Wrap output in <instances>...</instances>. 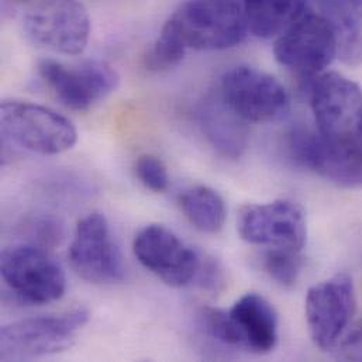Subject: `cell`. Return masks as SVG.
<instances>
[{
    "mask_svg": "<svg viewBox=\"0 0 362 362\" xmlns=\"http://www.w3.org/2000/svg\"><path fill=\"white\" fill-rule=\"evenodd\" d=\"M183 214L193 227L203 233H217L223 228L227 209L221 194L209 186H193L180 196Z\"/></svg>",
    "mask_w": 362,
    "mask_h": 362,
    "instance_id": "d6986e66",
    "label": "cell"
},
{
    "mask_svg": "<svg viewBox=\"0 0 362 362\" xmlns=\"http://www.w3.org/2000/svg\"><path fill=\"white\" fill-rule=\"evenodd\" d=\"M10 1H13L16 4H28V3H33L34 0H10Z\"/></svg>",
    "mask_w": 362,
    "mask_h": 362,
    "instance_id": "484cf974",
    "label": "cell"
},
{
    "mask_svg": "<svg viewBox=\"0 0 362 362\" xmlns=\"http://www.w3.org/2000/svg\"><path fill=\"white\" fill-rule=\"evenodd\" d=\"M24 31L38 47L79 55L90 37V17L81 0H38L24 17Z\"/></svg>",
    "mask_w": 362,
    "mask_h": 362,
    "instance_id": "8992f818",
    "label": "cell"
},
{
    "mask_svg": "<svg viewBox=\"0 0 362 362\" xmlns=\"http://www.w3.org/2000/svg\"><path fill=\"white\" fill-rule=\"evenodd\" d=\"M196 282H199V285L206 291H221V288L224 286V274L218 262H216L213 258H204Z\"/></svg>",
    "mask_w": 362,
    "mask_h": 362,
    "instance_id": "d4e9b609",
    "label": "cell"
},
{
    "mask_svg": "<svg viewBox=\"0 0 362 362\" xmlns=\"http://www.w3.org/2000/svg\"><path fill=\"white\" fill-rule=\"evenodd\" d=\"M310 106L317 132L329 141L360 146L362 90L337 72L323 74L310 86Z\"/></svg>",
    "mask_w": 362,
    "mask_h": 362,
    "instance_id": "277c9868",
    "label": "cell"
},
{
    "mask_svg": "<svg viewBox=\"0 0 362 362\" xmlns=\"http://www.w3.org/2000/svg\"><path fill=\"white\" fill-rule=\"evenodd\" d=\"M218 95L247 123L276 122L288 113L291 105L289 95L278 79L247 65L223 75Z\"/></svg>",
    "mask_w": 362,
    "mask_h": 362,
    "instance_id": "52a82bcc",
    "label": "cell"
},
{
    "mask_svg": "<svg viewBox=\"0 0 362 362\" xmlns=\"http://www.w3.org/2000/svg\"><path fill=\"white\" fill-rule=\"evenodd\" d=\"M274 55L282 66L298 75H319L337 57L330 23L323 14L305 13L278 37Z\"/></svg>",
    "mask_w": 362,
    "mask_h": 362,
    "instance_id": "8fae6325",
    "label": "cell"
},
{
    "mask_svg": "<svg viewBox=\"0 0 362 362\" xmlns=\"http://www.w3.org/2000/svg\"><path fill=\"white\" fill-rule=\"evenodd\" d=\"M202 326L206 333L224 346L241 347L237 330L230 319L228 312L218 309H203L200 313Z\"/></svg>",
    "mask_w": 362,
    "mask_h": 362,
    "instance_id": "7402d4cb",
    "label": "cell"
},
{
    "mask_svg": "<svg viewBox=\"0 0 362 362\" xmlns=\"http://www.w3.org/2000/svg\"><path fill=\"white\" fill-rule=\"evenodd\" d=\"M1 278L24 303L48 305L65 293L64 269L41 247L18 244L7 247L0 258Z\"/></svg>",
    "mask_w": 362,
    "mask_h": 362,
    "instance_id": "5b68a950",
    "label": "cell"
},
{
    "mask_svg": "<svg viewBox=\"0 0 362 362\" xmlns=\"http://www.w3.org/2000/svg\"><path fill=\"white\" fill-rule=\"evenodd\" d=\"M134 171L139 181L153 192L161 193L170 186V175L165 164L151 154L140 156L136 161Z\"/></svg>",
    "mask_w": 362,
    "mask_h": 362,
    "instance_id": "603a6c76",
    "label": "cell"
},
{
    "mask_svg": "<svg viewBox=\"0 0 362 362\" xmlns=\"http://www.w3.org/2000/svg\"><path fill=\"white\" fill-rule=\"evenodd\" d=\"M38 74L54 96L68 109L86 112L106 99L119 85L116 69L103 61H85L65 65L54 59H42Z\"/></svg>",
    "mask_w": 362,
    "mask_h": 362,
    "instance_id": "ba28073f",
    "label": "cell"
},
{
    "mask_svg": "<svg viewBox=\"0 0 362 362\" xmlns=\"http://www.w3.org/2000/svg\"><path fill=\"white\" fill-rule=\"evenodd\" d=\"M360 147H361V150H362V132H361V137H360Z\"/></svg>",
    "mask_w": 362,
    "mask_h": 362,
    "instance_id": "4316f807",
    "label": "cell"
},
{
    "mask_svg": "<svg viewBox=\"0 0 362 362\" xmlns=\"http://www.w3.org/2000/svg\"><path fill=\"white\" fill-rule=\"evenodd\" d=\"M186 47L181 40L163 27L158 38L144 57V66L151 72H165L180 65L186 54Z\"/></svg>",
    "mask_w": 362,
    "mask_h": 362,
    "instance_id": "ffe728a7",
    "label": "cell"
},
{
    "mask_svg": "<svg viewBox=\"0 0 362 362\" xmlns=\"http://www.w3.org/2000/svg\"><path fill=\"white\" fill-rule=\"evenodd\" d=\"M88 320L89 313L76 309L6 325L0 332V358L27 361L62 353L75 343Z\"/></svg>",
    "mask_w": 362,
    "mask_h": 362,
    "instance_id": "7a4b0ae2",
    "label": "cell"
},
{
    "mask_svg": "<svg viewBox=\"0 0 362 362\" xmlns=\"http://www.w3.org/2000/svg\"><path fill=\"white\" fill-rule=\"evenodd\" d=\"M323 16L330 23L337 57L349 66L362 64V0H320Z\"/></svg>",
    "mask_w": 362,
    "mask_h": 362,
    "instance_id": "e0dca14e",
    "label": "cell"
},
{
    "mask_svg": "<svg viewBox=\"0 0 362 362\" xmlns=\"http://www.w3.org/2000/svg\"><path fill=\"white\" fill-rule=\"evenodd\" d=\"M305 313L315 344L323 351L333 350L356 313L353 278L343 272L312 286L306 295Z\"/></svg>",
    "mask_w": 362,
    "mask_h": 362,
    "instance_id": "4fadbf2b",
    "label": "cell"
},
{
    "mask_svg": "<svg viewBox=\"0 0 362 362\" xmlns=\"http://www.w3.org/2000/svg\"><path fill=\"white\" fill-rule=\"evenodd\" d=\"M237 230L250 244L295 252L305 247L308 238L303 209L285 199L244 206L237 217Z\"/></svg>",
    "mask_w": 362,
    "mask_h": 362,
    "instance_id": "7c38bea8",
    "label": "cell"
},
{
    "mask_svg": "<svg viewBox=\"0 0 362 362\" xmlns=\"http://www.w3.org/2000/svg\"><path fill=\"white\" fill-rule=\"evenodd\" d=\"M238 115H235L220 98H206L199 109V126L209 144L224 158L237 160L248 148L250 132Z\"/></svg>",
    "mask_w": 362,
    "mask_h": 362,
    "instance_id": "2e32d148",
    "label": "cell"
},
{
    "mask_svg": "<svg viewBox=\"0 0 362 362\" xmlns=\"http://www.w3.org/2000/svg\"><path fill=\"white\" fill-rule=\"evenodd\" d=\"M189 49L220 51L238 45L248 33L244 8L235 0H186L165 21Z\"/></svg>",
    "mask_w": 362,
    "mask_h": 362,
    "instance_id": "6da1fadb",
    "label": "cell"
},
{
    "mask_svg": "<svg viewBox=\"0 0 362 362\" xmlns=\"http://www.w3.org/2000/svg\"><path fill=\"white\" fill-rule=\"evenodd\" d=\"M288 151L300 167L343 187H362V150L329 141L317 130L295 127L288 134Z\"/></svg>",
    "mask_w": 362,
    "mask_h": 362,
    "instance_id": "9c48e42d",
    "label": "cell"
},
{
    "mask_svg": "<svg viewBox=\"0 0 362 362\" xmlns=\"http://www.w3.org/2000/svg\"><path fill=\"white\" fill-rule=\"evenodd\" d=\"M334 349L341 360L362 361V322L346 330Z\"/></svg>",
    "mask_w": 362,
    "mask_h": 362,
    "instance_id": "cb8c5ba5",
    "label": "cell"
},
{
    "mask_svg": "<svg viewBox=\"0 0 362 362\" xmlns=\"http://www.w3.org/2000/svg\"><path fill=\"white\" fill-rule=\"evenodd\" d=\"M264 268L276 284L284 288H292L299 276L300 259L295 251L269 248L264 257Z\"/></svg>",
    "mask_w": 362,
    "mask_h": 362,
    "instance_id": "44dd1931",
    "label": "cell"
},
{
    "mask_svg": "<svg viewBox=\"0 0 362 362\" xmlns=\"http://www.w3.org/2000/svg\"><path fill=\"white\" fill-rule=\"evenodd\" d=\"M140 264L174 288H182L197 279L204 257L163 224L141 228L133 243Z\"/></svg>",
    "mask_w": 362,
    "mask_h": 362,
    "instance_id": "5bb4252c",
    "label": "cell"
},
{
    "mask_svg": "<svg viewBox=\"0 0 362 362\" xmlns=\"http://www.w3.org/2000/svg\"><path fill=\"white\" fill-rule=\"evenodd\" d=\"M243 349L257 354L271 353L278 344V315L258 293H247L228 310Z\"/></svg>",
    "mask_w": 362,
    "mask_h": 362,
    "instance_id": "9a60e30c",
    "label": "cell"
},
{
    "mask_svg": "<svg viewBox=\"0 0 362 362\" xmlns=\"http://www.w3.org/2000/svg\"><path fill=\"white\" fill-rule=\"evenodd\" d=\"M68 258L72 269L90 284H116L126 276L124 258L109 223L96 211L79 220Z\"/></svg>",
    "mask_w": 362,
    "mask_h": 362,
    "instance_id": "30bf717a",
    "label": "cell"
},
{
    "mask_svg": "<svg viewBox=\"0 0 362 362\" xmlns=\"http://www.w3.org/2000/svg\"><path fill=\"white\" fill-rule=\"evenodd\" d=\"M0 119L4 139L35 154L57 156L78 140L76 129L65 116L31 102L4 100Z\"/></svg>",
    "mask_w": 362,
    "mask_h": 362,
    "instance_id": "3957f363",
    "label": "cell"
},
{
    "mask_svg": "<svg viewBox=\"0 0 362 362\" xmlns=\"http://www.w3.org/2000/svg\"><path fill=\"white\" fill-rule=\"evenodd\" d=\"M244 14L255 37H279L306 11V0H244Z\"/></svg>",
    "mask_w": 362,
    "mask_h": 362,
    "instance_id": "ac0fdd59",
    "label": "cell"
}]
</instances>
